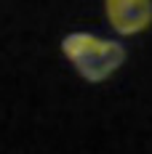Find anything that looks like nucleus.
Masks as SVG:
<instances>
[{
  "instance_id": "obj_1",
  "label": "nucleus",
  "mask_w": 152,
  "mask_h": 154,
  "mask_svg": "<svg viewBox=\"0 0 152 154\" xmlns=\"http://www.w3.org/2000/svg\"><path fill=\"white\" fill-rule=\"evenodd\" d=\"M61 51L70 59L88 82H102L112 75L123 61H125V48L115 40H99L86 32H75L67 35L61 40Z\"/></svg>"
},
{
  "instance_id": "obj_2",
  "label": "nucleus",
  "mask_w": 152,
  "mask_h": 154,
  "mask_svg": "<svg viewBox=\"0 0 152 154\" xmlns=\"http://www.w3.org/2000/svg\"><path fill=\"white\" fill-rule=\"evenodd\" d=\"M107 19L120 35H136L152 24V0H104Z\"/></svg>"
}]
</instances>
